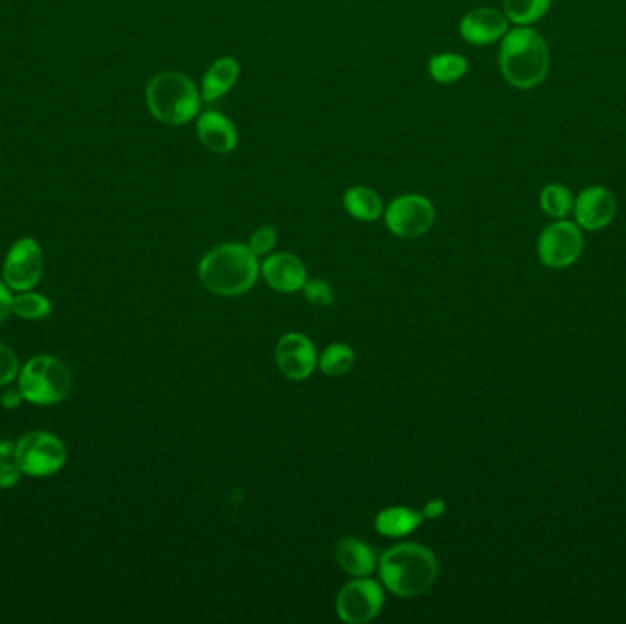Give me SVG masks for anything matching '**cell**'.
Masks as SVG:
<instances>
[{
	"instance_id": "obj_1",
	"label": "cell",
	"mask_w": 626,
	"mask_h": 624,
	"mask_svg": "<svg viewBox=\"0 0 626 624\" xmlns=\"http://www.w3.org/2000/svg\"><path fill=\"white\" fill-rule=\"evenodd\" d=\"M498 67L504 80L519 91H531L550 74V48L531 26H517L504 35L498 48Z\"/></svg>"
},
{
	"instance_id": "obj_2",
	"label": "cell",
	"mask_w": 626,
	"mask_h": 624,
	"mask_svg": "<svg viewBox=\"0 0 626 624\" xmlns=\"http://www.w3.org/2000/svg\"><path fill=\"white\" fill-rule=\"evenodd\" d=\"M378 566L387 590L403 599L424 596L440 574L435 553L416 542H403L385 551Z\"/></svg>"
},
{
	"instance_id": "obj_3",
	"label": "cell",
	"mask_w": 626,
	"mask_h": 624,
	"mask_svg": "<svg viewBox=\"0 0 626 624\" xmlns=\"http://www.w3.org/2000/svg\"><path fill=\"white\" fill-rule=\"evenodd\" d=\"M259 256L249 245L221 244L208 251L198 264V277L203 288L221 297H238L248 293L259 278Z\"/></svg>"
},
{
	"instance_id": "obj_4",
	"label": "cell",
	"mask_w": 626,
	"mask_h": 624,
	"mask_svg": "<svg viewBox=\"0 0 626 624\" xmlns=\"http://www.w3.org/2000/svg\"><path fill=\"white\" fill-rule=\"evenodd\" d=\"M145 99L154 120L170 127L186 125L197 118L202 107V94L191 77L180 72L154 75L145 92Z\"/></svg>"
},
{
	"instance_id": "obj_5",
	"label": "cell",
	"mask_w": 626,
	"mask_h": 624,
	"mask_svg": "<svg viewBox=\"0 0 626 624\" xmlns=\"http://www.w3.org/2000/svg\"><path fill=\"white\" fill-rule=\"evenodd\" d=\"M19 388L29 404H61L72 391V374L59 359L37 356L29 359L19 375Z\"/></svg>"
},
{
	"instance_id": "obj_6",
	"label": "cell",
	"mask_w": 626,
	"mask_h": 624,
	"mask_svg": "<svg viewBox=\"0 0 626 624\" xmlns=\"http://www.w3.org/2000/svg\"><path fill=\"white\" fill-rule=\"evenodd\" d=\"M13 460L29 477L45 478L61 471L67 461V447L50 432L35 431L15 443Z\"/></svg>"
},
{
	"instance_id": "obj_7",
	"label": "cell",
	"mask_w": 626,
	"mask_h": 624,
	"mask_svg": "<svg viewBox=\"0 0 626 624\" xmlns=\"http://www.w3.org/2000/svg\"><path fill=\"white\" fill-rule=\"evenodd\" d=\"M584 235L576 221L555 220L542 229L536 240V255L550 269H566L581 259Z\"/></svg>"
},
{
	"instance_id": "obj_8",
	"label": "cell",
	"mask_w": 626,
	"mask_h": 624,
	"mask_svg": "<svg viewBox=\"0 0 626 624\" xmlns=\"http://www.w3.org/2000/svg\"><path fill=\"white\" fill-rule=\"evenodd\" d=\"M389 231L400 239H417L435 226V205L422 194H401L383 213Z\"/></svg>"
},
{
	"instance_id": "obj_9",
	"label": "cell",
	"mask_w": 626,
	"mask_h": 624,
	"mask_svg": "<svg viewBox=\"0 0 626 624\" xmlns=\"http://www.w3.org/2000/svg\"><path fill=\"white\" fill-rule=\"evenodd\" d=\"M383 588L368 577H356L339 590L335 610L343 623L365 624L378 617L383 608Z\"/></svg>"
},
{
	"instance_id": "obj_10",
	"label": "cell",
	"mask_w": 626,
	"mask_h": 624,
	"mask_svg": "<svg viewBox=\"0 0 626 624\" xmlns=\"http://www.w3.org/2000/svg\"><path fill=\"white\" fill-rule=\"evenodd\" d=\"M43 251L34 239H21L8 251L4 261V280L8 288L17 291H29L39 284L43 277Z\"/></svg>"
},
{
	"instance_id": "obj_11",
	"label": "cell",
	"mask_w": 626,
	"mask_h": 624,
	"mask_svg": "<svg viewBox=\"0 0 626 624\" xmlns=\"http://www.w3.org/2000/svg\"><path fill=\"white\" fill-rule=\"evenodd\" d=\"M571 215L582 231H601L617 215V200L610 189L590 185L577 194Z\"/></svg>"
},
{
	"instance_id": "obj_12",
	"label": "cell",
	"mask_w": 626,
	"mask_h": 624,
	"mask_svg": "<svg viewBox=\"0 0 626 624\" xmlns=\"http://www.w3.org/2000/svg\"><path fill=\"white\" fill-rule=\"evenodd\" d=\"M275 361L284 377L305 381L314 374L319 359L314 343L306 335L292 332L276 343Z\"/></svg>"
},
{
	"instance_id": "obj_13",
	"label": "cell",
	"mask_w": 626,
	"mask_h": 624,
	"mask_svg": "<svg viewBox=\"0 0 626 624\" xmlns=\"http://www.w3.org/2000/svg\"><path fill=\"white\" fill-rule=\"evenodd\" d=\"M260 273L265 283L270 284V288L286 296L303 290L308 280L305 262L286 251L268 256L260 266Z\"/></svg>"
},
{
	"instance_id": "obj_14",
	"label": "cell",
	"mask_w": 626,
	"mask_h": 624,
	"mask_svg": "<svg viewBox=\"0 0 626 624\" xmlns=\"http://www.w3.org/2000/svg\"><path fill=\"white\" fill-rule=\"evenodd\" d=\"M509 32V19L495 8H476L465 13L460 23V35L469 45L489 46L503 40Z\"/></svg>"
},
{
	"instance_id": "obj_15",
	"label": "cell",
	"mask_w": 626,
	"mask_h": 624,
	"mask_svg": "<svg viewBox=\"0 0 626 624\" xmlns=\"http://www.w3.org/2000/svg\"><path fill=\"white\" fill-rule=\"evenodd\" d=\"M197 134L203 147L211 153L229 154L238 145L237 127L218 110H209L198 118Z\"/></svg>"
},
{
	"instance_id": "obj_16",
	"label": "cell",
	"mask_w": 626,
	"mask_h": 624,
	"mask_svg": "<svg viewBox=\"0 0 626 624\" xmlns=\"http://www.w3.org/2000/svg\"><path fill=\"white\" fill-rule=\"evenodd\" d=\"M238 75H240V64L235 57H218L203 74L200 86L203 101L213 103L226 96L227 92L237 85Z\"/></svg>"
},
{
	"instance_id": "obj_17",
	"label": "cell",
	"mask_w": 626,
	"mask_h": 624,
	"mask_svg": "<svg viewBox=\"0 0 626 624\" xmlns=\"http://www.w3.org/2000/svg\"><path fill=\"white\" fill-rule=\"evenodd\" d=\"M335 561L352 577H368L378 566L373 548L357 539L341 540L335 548Z\"/></svg>"
},
{
	"instance_id": "obj_18",
	"label": "cell",
	"mask_w": 626,
	"mask_h": 624,
	"mask_svg": "<svg viewBox=\"0 0 626 624\" xmlns=\"http://www.w3.org/2000/svg\"><path fill=\"white\" fill-rule=\"evenodd\" d=\"M422 523H424L422 511H412L409 507L394 505V507L379 511L374 526H376V531L379 535L390 537V539H400V537L414 533L422 526Z\"/></svg>"
},
{
	"instance_id": "obj_19",
	"label": "cell",
	"mask_w": 626,
	"mask_h": 624,
	"mask_svg": "<svg viewBox=\"0 0 626 624\" xmlns=\"http://www.w3.org/2000/svg\"><path fill=\"white\" fill-rule=\"evenodd\" d=\"M346 213L359 221H376L383 216V200L374 189L365 185H354L343 196Z\"/></svg>"
},
{
	"instance_id": "obj_20",
	"label": "cell",
	"mask_w": 626,
	"mask_h": 624,
	"mask_svg": "<svg viewBox=\"0 0 626 624\" xmlns=\"http://www.w3.org/2000/svg\"><path fill=\"white\" fill-rule=\"evenodd\" d=\"M574 202H576L574 194L563 183H547L539 196L541 209L544 211V215L550 216L553 220L568 218V215H571V211H574Z\"/></svg>"
},
{
	"instance_id": "obj_21",
	"label": "cell",
	"mask_w": 626,
	"mask_h": 624,
	"mask_svg": "<svg viewBox=\"0 0 626 624\" xmlns=\"http://www.w3.org/2000/svg\"><path fill=\"white\" fill-rule=\"evenodd\" d=\"M553 0H503L504 13L509 23L531 26L539 23L552 8Z\"/></svg>"
},
{
	"instance_id": "obj_22",
	"label": "cell",
	"mask_w": 626,
	"mask_h": 624,
	"mask_svg": "<svg viewBox=\"0 0 626 624\" xmlns=\"http://www.w3.org/2000/svg\"><path fill=\"white\" fill-rule=\"evenodd\" d=\"M469 63L460 53H438L430 57L429 74L436 83L451 85L468 74Z\"/></svg>"
},
{
	"instance_id": "obj_23",
	"label": "cell",
	"mask_w": 626,
	"mask_h": 624,
	"mask_svg": "<svg viewBox=\"0 0 626 624\" xmlns=\"http://www.w3.org/2000/svg\"><path fill=\"white\" fill-rule=\"evenodd\" d=\"M354 359H356V353L349 345L333 343L321 353L317 364H319L322 374L328 375V377H341V375L351 372L352 367H354Z\"/></svg>"
},
{
	"instance_id": "obj_24",
	"label": "cell",
	"mask_w": 626,
	"mask_h": 624,
	"mask_svg": "<svg viewBox=\"0 0 626 624\" xmlns=\"http://www.w3.org/2000/svg\"><path fill=\"white\" fill-rule=\"evenodd\" d=\"M12 312L21 319L39 321L50 315L51 302L45 296L26 291L23 296L13 297Z\"/></svg>"
},
{
	"instance_id": "obj_25",
	"label": "cell",
	"mask_w": 626,
	"mask_h": 624,
	"mask_svg": "<svg viewBox=\"0 0 626 624\" xmlns=\"http://www.w3.org/2000/svg\"><path fill=\"white\" fill-rule=\"evenodd\" d=\"M306 301L314 304V307L327 308L333 302L332 286L327 280L316 278V280H306L305 288Z\"/></svg>"
},
{
	"instance_id": "obj_26",
	"label": "cell",
	"mask_w": 626,
	"mask_h": 624,
	"mask_svg": "<svg viewBox=\"0 0 626 624\" xmlns=\"http://www.w3.org/2000/svg\"><path fill=\"white\" fill-rule=\"evenodd\" d=\"M249 250L257 256L270 255L276 245L275 227L262 226L249 237Z\"/></svg>"
},
{
	"instance_id": "obj_27",
	"label": "cell",
	"mask_w": 626,
	"mask_h": 624,
	"mask_svg": "<svg viewBox=\"0 0 626 624\" xmlns=\"http://www.w3.org/2000/svg\"><path fill=\"white\" fill-rule=\"evenodd\" d=\"M19 375V359L12 348L0 343V386L10 385Z\"/></svg>"
},
{
	"instance_id": "obj_28",
	"label": "cell",
	"mask_w": 626,
	"mask_h": 624,
	"mask_svg": "<svg viewBox=\"0 0 626 624\" xmlns=\"http://www.w3.org/2000/svg\"><path fill=\"white\" fill-rule=\"evenodd\" d=\"M21 469H19L17 464L13 461H7V464H0V489H10L19 483L21 480Z\"/></svg>"
},
{
	"instance_id": "obj_29",
	"label": "cell",
	"mask_w": 626,
	"mask_h": 624,
	"mask_svg": "<svg viewBox=\"0 0 626 624\" xmlns=\"http://www.w3.org/2000/svg\"><path fill=\"white\" fill-rule=\"evenodd\" d=\"M446 502L441 499L430 500L427 504L424 505V509H422V517L424 520H436V518H440L444 513H446Z\"/></svg>"
},
{
	"instance_id": "obj_30",
	"label": "cell",
	"mask_w": 626,
	"mask_h": 624,
	"mask_svg": "<svg viewBox=\"0 0 626 624\" xmlns=\"http://www.w3.org/2000/svg\"><path fill=\"white\" fill-rule=\"evenodd\" d=\"M12 302L13 297L12 293H10L8 284L0 280V323H4L10 312H12Z\"/></svg>"
},
{
	"instance_id": "obj_31",
	"label": "cell",
	"mask_w": 626,
	"mask_h": 624,
	"mask_svg": "<svg viewBox=\"0 0 626 624\" xmlns=\"http://www.w3.org/2000/svg\"><path fill=\"white\" fill-rule=\"evenodd\" d=\"M24 396L21 388H10V391L4 392L2 397H0V404L4 409H17L21 401H23Z\"/></svg>"
},
{
	"instance_id": "obj_32",
	"label": "cell",
	"mask_w": 626,
	"mask_h": 624,
	"mask_svg": "<svg viewBox=\"0 0 626 624\" xmlns=\"http://www.w3.org/2000/svg\"><path fill=\"white\" fill-rule=\"evenodd\" d=\"M15 454V445L10 442H0V464H7L12 460Z\"/></svg>"
}]
</instances>
